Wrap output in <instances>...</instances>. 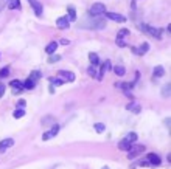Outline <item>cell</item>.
Listing matches in <instances>:
<instances>
[{
    "instance_id": "obj_27",
    "label": "cell",
    "mask_w": 171,
    "mask_h": 169,
    "mask_svg": "<svg viewBox=\"0 0 171 169\" xmlns=\"http://www.w3.org/2000/svg\"><path fill=\"white\" fill-rule=\"evenodd\" d=\"M8 73H9V68H8V67H5V68H2V70H0V79H3V78H6V76H8Z\"/></svg>"
},
{
    "instance_id": "obj_2",
    "label": "cell",
    "mask_w": 171,
    "mask_h": 169,
    "mask_svg": "<svg viewBox=\"0 0 171 169\" xmlns=\"http://www.w3.org/2000/svg\"><path fill=\"white\" fill-rule=\"evenodd\" d=\"M104 11H106V6H104L103 3H93L90 11H89V14L90 16H100V14L104 13Z\"/></svg>"
},
{
    "instance_id": "obj_9",
    "label": "cell",
    "mask_w": 171,
    "mask_h": 169,
    "mask_svg": "<svg viewBox=\"0 0 171 169\" xmlns=\"http://www.w3.org/2000/svg\"><path fill=\"white\" fill-rule=\"evenodd\" d=\"M58 75L61 76V78H64L65 81H69V82H73V81H75V75L72 72H64V70H61Z\"/></svg>"
},
{
    "instance_id": "obj_15",
    "label": "cell",
    "mask_w": 171,
    "mask_h": 169,
    "mask_svg": "<svg viewBox=\"0 0 171 169\" xmlns=\"http://www.w3.org/2000/svg\"><path fill=\"white\" fill-rule=\"evenodd\" d=\"M163 75H165V68L162 65H157V67L154 68V76H156V78H162Z\"/></svg>"
},
{
    "instance_id": "obj_32",
    "label": "cell",
    "mask_w": 171,
    "mask_h": 169,
    "mask_svg": "<svg viewBox=\"0 0 171 169\" xmlns=\"http://www.w3.org/2000/svg\"><path fill=\"white\" fill-rule=\"evenodd\" d=\"M50 132H52V135H53V137H54V135H56V133L59 132V126H58V124H54V126H53V129L50 130Z\"/></svg>"
},
{
    "instance_id": "obj_21",
    "label": "cell",
    "mask_w": 171,
    "mask_h": 169,
    "mask_svg": "<svg viewBox=\"0 0 171 169\" xmlns=\"http://www.w3.org/2000/svg\"><path fill=\"white\" fill-rule=\"evenodd\" d=\"M126 141H129V143L132 144V143H135V141H137V133L135 132H131V133H128V135H126V138H124Z\"/></svg>"
},
{
    "instance_id": "obj_1",
    "label": "cell",
    "mask_w": 171,
    "mask_h": 169,
    "mask_svg": "<svg viewBox=\"0 0 171 169\" xmlns=\"http://www.w3.org/2000/svg\"><path fill=\"white\" fill-rule=\"evenodd\" d=\"M140 28H142L143 31L150 33L151 36L157 37V39H162V37H160V36H162V30H160V28H154V26H150V25H146V23H142Z\"/></svg>"
},
{
    "instance_id": "obj_18",
    "label": "cell",
    "mask_w": 171,
    "mask_h": 169,
    "mask_svg": "<svg viewBox=\"0 0 171 169\" xmlns=\"http://www.w3.org/2000/svg\"><path fill=\"white\" fill-rule=\"evenodd\" d=\"M114 72H115V75H117V76H124L126 70H124L123 65H117V67H114Z\"/></svg>"
},
{
    "instance_id": "obj_25",
    "label": "cell",
    "mask_w": 171,
    "mask_h": 169,
    "mask_svg": "<svg viewBox=\"0 0 171 169\" xmlns=\"http://www.w3.org/2000/svg\"><path fill=\"white\" fill-rule=\"evenodd\" d=\"M24 115H25V110H24V109H17V110L13 113V116H14V118H22Z\"/></svg>"
},
{
    "instance_id": "obj_10",
    "label": "cell",
    "mask_w": 171,
    "mask_h": 169,
    "mask_svg": "<svg viewBox=\"0 0 171 169\" xmlns=\"http://www.w3.org/2000/svg\"><path fill=\"white\" fill-rule=\"evenodd\" d=\"M56 26H58L59 30H67L69 28V20H67V17H59L56 20Z\"/></svg>"
},
{
    "instance_id": "obj_35",
    "label": "cell",
    "mask_w": 171,
    "mask_h": 169,
    "mask_svg": "<svg viewBox=\"0 0 171 169\" xmlns=\"http://www.w3.org/2000/svg\"><path fill=\"white\" fill-rule=\"evenodd\" d=\"M6 3H8V0H0V11L6 6Z\"/></svg>"
},
{
    "instance_id": "obj_34",
    "label": "cell",
    "mask_w": 171,
    "mask_h": 169,
    "mask_svg": "<svg viewBox=\"0 0 171 169\" xmlns=\"http://www.w3.org/2000/svg\"><path fill=\"white\" fill-rule=\"evenodd\" d=\"M87 72H89V75H90V76H95V75H97V72H95V65L89 67V70H87Z\"/></svg>"
},
{
    "instance_id": "obj_22",
    "label": "cell",
    "mask_w": 171,
    "mask_h": 169,
    "mask_svg": "<svg viewBox=\"0 0 171 169\" xmlns=\"http://www.w3.org/2000/svg\"><path fill=\"white\" fill-rule=\"evenodd\" d=\"M115 87H118V89H121V90H124V92H128L131 87H132V84H126V82H120V84H115Z\"/></svg>"
},
{
    "instance_id": "obj_31",
    "label": "cell",
    "mask_w": 171,
    "mask_h": 169,
    "mask_svg": "<svg viewBox=\"0 0 171 169\" xmlns=\"http://www.w3.org/2000/svg\"><path fill=\"white\" fill-rule=\"evenodd\" d=\"M128 34H129V31L126 30V28H123V30L118 31V36H117V37H123V36H128Z\"/></svg>"
},
{
    "instance_id": "obj_37",
    "label": "cell",
    "mask_w": 171,
    "mask_h": 169,
    "mask_svg": "<svg viewBox=\"0 0 171 169\" xmlns=\"http://www.w3.org/2000/svg\"><path fill=\"white\" fill-rule=\"evenodd\" d=\"M3 93H5V85H3V84H0V98L3 96Z\"/></svg>"
},
{
    "instance_id": "obj_14",
    "label": "cell",
    "mask_w": 171,
    "mask_h": 169,
    "mask_svg": "<svg viewBox=\"0 0 171 169\" xmlns=\"http://www.w3.org/2000/svg\"><path fill=\"white\" fill-rule=\"evenodd\" d=\"M56 48H58V42H50V43L47 45L45 51H47L48 54H53L54 51H56Z\"/></svg>"
},
{
    "instance_id": "obj_41",
    "label": "cell",
    "mask_w": 171,
    "mask_h": 169,
    "mask_svg": "<svg viewBox=\"0 0 171 169\" xmlns=\"http://www.w3.org/2000/svg\"><path fill=\"white\" fill-rule=\"evenodd\" d=\"M103 169H109V168H107V166H104V168H103Z\"/></svg>"
},
{
    "instance_id": "obj_28",
    "label": "cell",
    "mask_w": 171,
    "mask_h": 169,
    "mask_svg": "<svg viewBox=\"0 0 171 169\" xmlns=\"http://www.w3.org/2000/svg\"><path fill=\"white\" fill-rule=\"evenodd\" d=\"M170 87H171L170 84H167V85H163V90H162V95H163L165 98H167V96H170V92H171V90H170Z\"/></svg>"
},
{
    "instance_id": "obj_5",
    "label": "cell",
    "mask_w": 171,
    "mask_h": 169,
    "mask_svg": "<svg viewBox=\"0 0 171 169\" xmlns=\"http://www.w3.org/2000/svg\"><path fill=\"white\" fill-rule=\"evenodd\" d=\"M132 151H129V154H128V158L129 160H132V158H135L139 154H142L143 151H145V148L143 146H134V148H131Z\"/></svg>"
},
{
    "instance_id": "obj_7",
    "label": "cell",
    "mask_w": 171,
    "mask_h": 169,
    "mask_svg": "<svg viewBox=\"0 0 171 169\" xmlns=\"http://www.w3.org/2000/svg\"><path fill=\"white\" fill-rule=\"evenodd\" d=\"M146 160L150 163V166H159L160 165V158H159V155H156V154H148Z\"/></svg>"
},
{
    "instance_id": "obj_6",
    "label": "cell",
    "mask_w": 171,
    "mask_h": 169,
    "mask_svg": "<svg viewBox=\"0 0 171 169\" xmlns=\"http://www.w3.org/2000/svg\"><path fill=\"white\" fill-rule=\"evenodd\" d=\"M148 48H150V43L143 42L139 48H131V50H132V53H135V54H139V56H142V54H145L148 51Z\"/></svg>"
},
{
    "instance_id": "obj_36",
    "label": "cell",
    "mask_w": 171,
    "mask_h": 169,
    "mask_svg": "<svg viewBox=\"0 0 171 169\" xmlns=\"http://www.w3.org/2000/svg\"><path fill=\"white\" fill-rule=\"evenodd\" d=\"M139 165H140V166H145V168H146V166H150V163H148V160H142V161L139 163Z\"/></svg>"
},
{
    "instance_id": "obj_3",
    "label": "cell",
    "mask_w": 171,
    "mask_h": 169,
    "mask_svg": "<svg viewBox=\"0 0 171 169\" xmlns=\"http://www.w3.org/2000/svg\"><path fill=\"white\" fill-rule=\"evenodd\" d=\"M103 14L106 16L107 19H111V20H115V22H121V23H123V22L126 20V17H124V16H121V14H117V13H107V11H104Z\"/></svg>"
},
{
    "instance_id": "obj_19",
    "label": "cell",
    "mask_w": 171,
    "mask_h": 169,
    "mask_svg": "<svg viewBox=\"0 0 171 169\" xmlns=\"http://www.w3.org/2000/svg\"><path fill=\"white\" fill-rule=\"evenodd\" d=\"M34 85H36V82H34V81H31L30 78L24 82V87H25L26 90H33V89H34Z\"/></svg>"
},
{
    "instance_id": "obj_23",
    "label": "cell",
    "mask_w": 171,
    "mask_h": 169,
    "mask_svg": "<svg viewBox=\"0 0 171 169\" xmlns=\"http://www.w3.org/2000/svg\"><path fill=\"white\" fill-rule=\"evenodd\" d=\"M58 61H61V56L59 54H50V58H48V62L50 64H54V62H58Z\"/></svg>"
},
{
    "instance_id": "obj_29",
    "label": "cell",
    "mask_w": 171,
    "mask_h": 169,
    "mask_svg": "<svg viewBox=\"0 0 171 169\" xmlns=\"http://www.w3.org/2000/svg\"><path fill=\"white\" fill-rule=\"evenodd\" d=\"M39 78H41V73H39V72H33L31 76H30V79L34 81V82H37V79H39Z\"/></svg>"
},
{
    "instance_id": "obj_17",
    "label": "cell",
    "mask_w": 171,
    "mask_h": 169,
    "mask_svg": "<svg viewBox=\"0 0 171 169\" xmlns=\"http://www.w3.org/2000/svg\"><path fill=\"white\" fill-rule=\"evenodd\" d=\"M67 20H69V22H73V20H76V13H75V8H73V6H70V8H69Z\"/></svg>"
},
{
    "instance_id": "obj_8",
    "label": "cell",
    "mask_w": 171,
    "mask_h": 169,
    "mask_svg": "<svg viewBox=\"0 0 171 169\" xmlns=\"http://www.w3.org/2000/svg\"><path fill=\"white\" fill-rule=\"evenodd\" d=\"M111 68H112L111 62H109V61H106V62H104V64L101 65V70H100V73H98V79H103V76L106 75V73H107Z\"/></svg>"
},
{
    "instance_id": "obj_11",
    "label": "cell",
    "mask_w": 171,
    "mask_h": 169,
    "mask_svg": "<svg viewBox=\"0 0 171 169\" xmlns=\"http://www.w3.org/2000/svg\"><path fill=\"white\" fill-rule=\"evenodd\" d=\"M14 144V140L13 138H5V140H2L0 141V149H6V148H11V146Z\"/></svg>"
},
{
    "instance_id": "obj_20",
    "label": "cell",
    "mask_w": 171,
    "mask_h": 169,
    "mask_svg": "<svg viewBox=\"0 0 171 169\" xmlns=\"http://www.w3.org/2000/svg\"><path fill=\"white\" fill-rule=\"evenodd\" d=\"M89 59H90L92 65H98V64H100V59H98V54L97 53H90L89 54Z\"/></svg>"
},
{
    "instance_id": "obj_40",
    "label": "cell",
    "mask_w": 171,
    "mask_h": 169,
    "mask_svg": "<svg viewBox=\"0 0 171 169\" xmlns=\"http://www.w3.org/2000/svg\"><path fill=\"white\" fill-rule=\"evenodd\" d=\"M61 43H62V45H69V40L67 39H62V40H61Z\"/></svg>"
},
{
    "instance_id": "obj_38",
    "label": "cell",
    "mask_w": 171,
    "mask_h": 169,
    "mask_svg": "<svg viewBox=\"0 0 171 169\" xmlns=\"http://www.w3.org/2000/svg\"><path fill=\"white\" fill-rule=\"evenodd\" d=\"M17 106H19L20 109H24V107H25V101H24V99H20V101L17 102Z\"/></svg>"
},
{
    "instance_id": "obj_33",
    "label": "cell",
    "mask_w": 171,
    "mask_h": 169,
    "mask_svg": "<svg viewBox=\"0 0 171 169\" xmlns=\"http://www.w3.org/2000/svg\"><path fill=\"white\" fill-rule=\"evenodd\" d=\"M117 45H120V47H126V43H124V40H123V37H117Z\"/></svg>"
},
{
    "instance_id": "obj_26",
    "label": "cell",
    "mask_w": 171,
    "mask_h": 169,
    "mask_svg": "<svg viewBox=\"0 0 171 169\" xmlns=\"http://www.w3.org/2000/svg\"><path fill=\"white\" fill-rule=\"evenodd\" d=\"M104 129H106V126H104L103 123H97V124H95V130H97L98 133H101Z\"/></svg>"
},
{
    "instance_id": "obj_30",
    "label": "cell",
    "mask_w": 171,
    "mask_h": 169,
    "mask_svg": "<svg viewBox=\"0 0 171 169\" xmlns=\"http://www.w3.org/2000/svg\"><path fill=\"white\" fill-rule=\"evenodd\" d=\"M52 137H53V135H52V132H44V133H42V140H44V141L50 140Z\"/></svg>"
},
{
    "instance_id": "obj_13",
    "label": "cell",
    "mask_w": 171,
    "mask_h": 169,
    "mask_svg": "<svg viewBox=\"0 0 171 169\" xmlns=\"http://www.w3.org/2000/svg\"><path fill=\"white\" fill-rule=\"evenodd\" d=\"M9 87H13L14 90H17V89L20 90L22 87H24V82H22V81H19V79H13V81L9 82Z\"/></svg>"
},
{
    "instance_id": "obj_16",
    "label": "cell",
    "mask_w": 171,
    "mask_h": 169,
    "mask_svg": "<svg viewBox=\"0 0 171 169\" xmlns=\"http://www.w3.org/2000/svg\"><path fill=\"white\" fill-rule=\"evenodd\" d=\"M118 149H121V151H131V143H129V141H126V140L120 141V143H118Z\"/></svg>"
},
{
    "instance_id": "obj_24",
    "label": "cell",
    "mask_w": 171,
    "mask_h": 169,
    "mask_svg": "<svg viewBox=\"0 0 171 169\" xmlns=\"http://www.w3.org/2000/svg\"><path fill=\"white\" fill-rule=\"evenodd\" d=\"M50 82H52V85H62L64 84V79H61V78H52Z\"/></svg>"
},
{
    "instance_id": "obj_39",
    "label": "cell",
    "mask_w": 171,
    "mask_h": 169,
    "mask_svg": "<svg viewBox=\"0 0 171 169\" xmlns=\"http://www.w3.org/2000/svg\"><path fill=\"white\" fill-rule=\"evenodd\" d=\"M163 123H165V126H167V127H170V123H171V119H170V118H167Z\"/></svg>"
},
{
    "instance_id": "obj_12",
    "label": "cell",
    "mask_w": 171,
    "mask_h": 169,
    "mask_svg": "<svg viewBox=\"0 0 171 169\" xmlns=\"http://www.w3.org/2000/svg\"><path fill=\"white\" fill-rule=\"evenodd\" d=\"M6 6L9 9H17V8H20V0H8Z\"/></svg>"
},
{
    "instance_id": "obj_4",
    "label": "cell",
    "mask_w": 171,
    "mask_h": 169,
    "mask_svg": "<svg viewBox=\"0 0 171 169\" xmlns=\"http://www.w3.org/2000/svg\"><path fill=\"white\" fill-rule=\"evenodd\" d=\"M28 3L31 5V8L34 9V14L37 16V17H41L42 16V5L37 2V0H28Z\"/></svg>"
}]
</instances>
